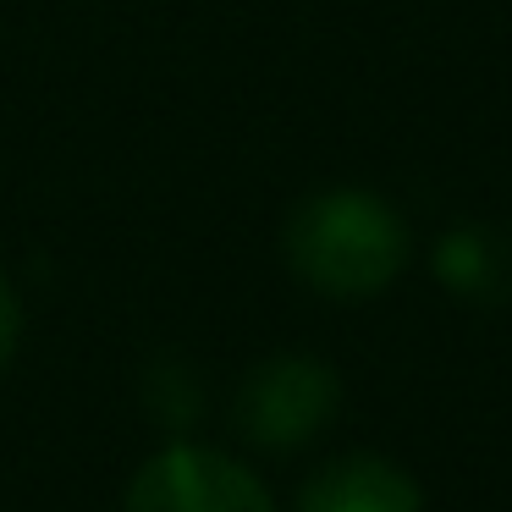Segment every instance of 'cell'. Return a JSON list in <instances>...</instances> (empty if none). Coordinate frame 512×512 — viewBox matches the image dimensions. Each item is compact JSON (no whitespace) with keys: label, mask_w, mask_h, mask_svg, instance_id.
<instances>
[{"label":"cell","mask_w":512,"mask_h":512,"mask_svg":"<svg viewBox=\"0 0 512 512\" xmlns=\"http://www.w3.org/2000/svg\"><path fill=\"white\" fill-rule=\"evenodd\" d=\"M336 375L320 358H270L248 375L243 397H237V419L259 446H303L320 424L336 413Z\"/></svg>","instance_id":"3"},{"label":"cell","mask_w":512,"mask_h":512,"mask_svg":"<svg viewBox=\"0 0 512 512\" xmlns=\"http://www.w3.org/2000/svg\"><path fill=\"white\" fill-rule=\"evenodd\" d=\"M298 512H424L419 485L386 457H336L303 485Z\"/></svg>","instance_id":"4"},{"label":"cell","mask_w":512,"mask_h":512,"mask_svg":"<svg viewBox=\"0 0 512 512\" xmlns=\"http://www.w3.org/2000/svg\"><path fill=\"white\" fill-rule=\"evenodd\" d=\"M287 259L314 292L369 298L391 287L408 259V226L391 204L364 188L314 193L287 221Z\"/></svg>","instance_id":"1"},{"label":"cell","mask_w":512,"mask_h":512,"mask_svg":"<svg viewBox=\"0 0 512 512\" xmlns=\"http://www.w3.org/2000/svg\"><path fill=\"white\" fill-rule=\"evenodd\" d=\"M127 512H276L270 490L210 446H166L138 468Z\"/></svg>","instance_id":"2"},{"label":"cell","mask_w":512,"mask_h":512,"mask_svg":"<svg viewBox=\"0 0 512 512\" xmlns=\"http://www.w3.org/2000/svg\"><path fill=\"white\" fill-rule=\"evenodd\" d=\"M17 331H23V309H17V292L6 281V270H0V364L17 353Z\"/></svg>","instance_id":"6"},{"label":"cell","mask_w":512,"mask_h":512,"mask_svg":"<svg viewBox=\"0 0 512 512\" xmlns=\"http://www.w3.org/2000/svg\"><path fill=\"white\" fill-rule=\"evenodd\" d=\"M435 276L474 303H512V232L501 226H457L435 248Z\"/></svg>","instance_id":"5"}]
</instances>
